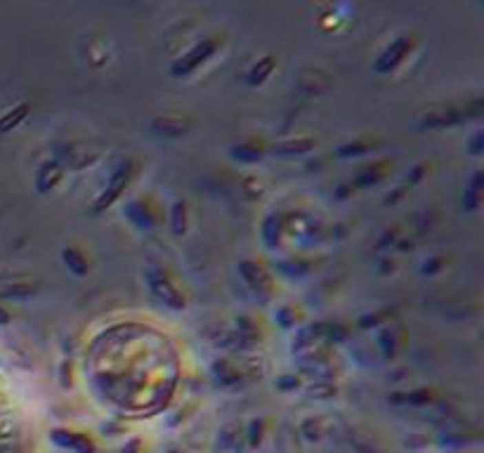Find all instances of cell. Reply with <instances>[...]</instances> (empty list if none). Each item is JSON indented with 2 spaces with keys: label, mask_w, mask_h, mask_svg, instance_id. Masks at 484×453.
Listing matches in <instances>:
<instances>
[{
  "label": "cell",
  "mask_w": 484,
  "mask_h": 453,
  "mask_svg": "<svg viewBox=\"0 0 484 453\" xmlns=\"http://www.w3.org/2000/svg\"><path fill=\"white\" fill-rule=\"evenodd\" d=\"M5 319H8V317H5V312L0 309V322H5Z\"/></svg>",
  "instance_id": "6da1fadb"
}]
</instances>
